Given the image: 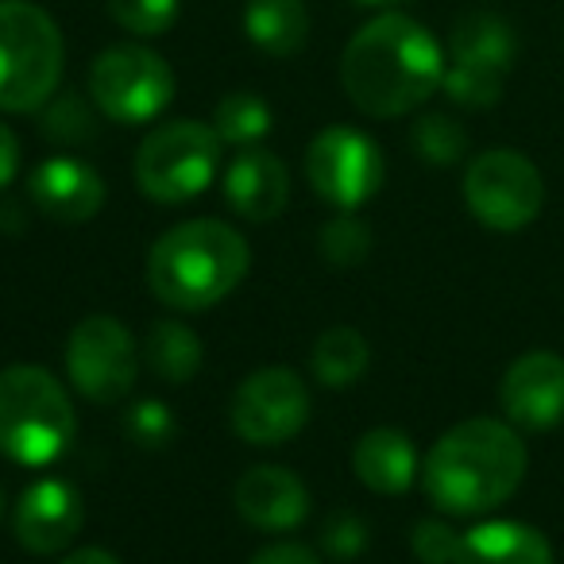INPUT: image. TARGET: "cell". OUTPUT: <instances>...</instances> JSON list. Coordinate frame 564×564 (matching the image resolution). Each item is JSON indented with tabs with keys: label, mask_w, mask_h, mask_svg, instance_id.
Returning <instances> with one entry per match:
<instances>
[{
	"label": "cell",
	"mask_w": 564,
	"mask_h": 564,
	"mask_svg": "<svg viewBox=\"0 0 564 564\" xmlns=\"http://www.w3.org/2000/svg\"><path fill=\"white\" fill-rule=\"evenodd\" d=\"M28 197L47 220L58 225H82V220L97 217L105 205V182L89 163L70 155L43 159L32 174H28Z\"/></svg>",
	"instance_id": "9a60e30c"
},
{
	"label": "cell",
	"mask_w": 564,
	"mask_h": 564,
	"mask_svg": "<svg viewBox=\"0 0 564 564\" xmlns=\"http://www.w3.org/2000/svg\"><path fill=\"white\" fill-rule=\"evenodd\" d=\"M143 356H148L151 371H155L163 383H189L202 368V340L189 325L163 317V322L151 325L148 340H143Z\"/></svg>",
	"instance_id": "44dd1931"
},
{
	"label": "cell",
	"mask_w": 564,
	"mask_h": 564,
	"mask_svg": "<svg viewBox=\"0 0 564 564\" xmlns=\"http://www.w3.org/2000/svg\"><path fill=\"white\" fill-rule=\"evenodd\" d=\"M525 445L499 417H468L430 448L422 487L445 514H487L522 487Z\"/></svg>",
	"instance_id": "7a4b0ae2"
},
{
	"label": "cell",
	"mask_w": 564,
	"mask_h": 564,
	"mask_svg": "<svg viewBox=\"0 0 564 564\" xmlns=\"http://www.w3.org/2000/svg\"><path fill=\"white\" fill-rule=\"evenodd\" d=\"M174 70L159 51L140 43H120L89 66V97L97 112L117 124H148L174 101Z\"/></svg>",
	"instance_id": "ba28073f"
},
{
	"label": "cell",
	"mask_w": 564,
	"mask_h": 564,
	"mask_svg": "<svg viewBox=\"0 0 564 564\" xmlns=\"http://www.w3.org/2000/svg\"><path fill=\"white\" fill-rule=\"evenodd\" d=\"M220 166V135L202 120H171L135 151V186L159 205H182L213 186Z\"/></svg>",
	"instance_id": "8992f818"
},
{
	"label": "cell",
	"mask_w": 564,
	"mask_h": 564,
	"mask_svg": "<svg viewBox=\"0 0 564 564\" xmlns=\"http://www.w3.org/2000/svg\"><path fill=\"white\" fill-rule=\"evenodd\" d=\"M43 132H47L51 140L78 143L94 132V124H89V112L82 109L78 97H58V105H51V112L43 117Z\"/></svg>",
	"instance_id": "f1b7e54d"
},
{
	"label": "cell",
	"mask_w": 564,
	"mask_h": 564,
	"mask_svg": "<svg viewBox=\"0 0 564 564\" xmlns=\"http://www.w3.org/2000/svg\"><path fill=\"white\" fill-rule=\"evenodd\" d=\"M0 514H4V491H0Z\"/></svg>",
	"instance_id": "836d02e7"
},
{
	"label": "cell",
	"mask_w": 564,
	"mask_h": 564,
	"mask_svg": "<svg viewBox=\"0 0 564 564\" xmlns=\"http://www.w3.org/2000/svg\"><path fill=\"white\" fill-rule=\"evenodd\" d=\"M460 538H464V533H456L453 525L437 522V518H422V522L414 525V538H410V545H414V556L422 564H456Z\"/></svg>",
	"instance_id": "83f0119b"
},
{
	"label": "cell",
	"mask_w": 564,
	"mask_h": 564,
	"mask_svg": "<svg viewBox=\"0 0 564 564\" xmlns=\"http://www.w3.org/2000/svg\"><path fill=\"white\" fill-rule=\"evenodd\" d=\"M251 564H322V561H317L314 549L299 545V541H274V545L259 549L251 556Z\"/></svg>",
	"instance_id": "4dcf8cb0"
},
{
	"label": "cell",
	"mask_w": 564,
	"mask_h": 564,
	"mask_svg": "<svg viewBox=\"0 0 564 564\" xmlns=\"http://www.w3.org/2000/svg\"><path fill=\"white\" fill-rule=\"evenodd\" d=\"M17 541L32 553H63L86 525V502L66 479H40L17 502Z\"/></svg>",
	"instance_id": "5bb4252c"
},
{
	"label": "cell",
	"mask_w": 564,
	"mask_h": 564,
	"mask_svg": "<svg viewBox=\"0 0 564 564\" xmlns=\"http://www.w3.org/2000/svg\"><path fill=\"white\" fill-rule=\"evenodd\" d=\"M124 433L132 437V445H140V448H163L166 441L174 437V417L163 402L148 399V402H140V406L128 410Z\"/></svg>",
	"instance_id": "4316f807"
},
{
	"label": "cell",
	"mask_w": 564,
	"mask_h": 564,
	"mask_svg": "<svg viewBox=\"0 0 564 564\" xmlns=\"http://www.w3.org/2000/svg\"><path fill=\"white\" fill-rule=\"evenodd\" d=\"M182 12V0H109V17L124 28L128 35H166Z\"/></svg>",
	"instance_id": "d4e9b609"
},
{
	"label": "cell",
	"mask_w": 564,
	"mask_h": 564,
	"mask_svg": "<svg viewBox=\"0 0 564 564\" xmlns=\"http://www.w3.org/2000/svg\"><path fill=\"white\" fill-rule=\"evenodd\" d=\"M232 430L248 445L271 448L299 437L310 422V391L294 368H259L232 394Z\"/></svg>",
	"instance_id": "7c38bea8"
},
{
	"label": "cell",
	"mask_w": 564,
	"mask_h": 564,
	"mask_svg": "<svg viewBox=\"0 0 564 564\" xmlns=\"http://www.w3.org/2000/svg\"><path fill=\"white\" fill-rule=\"evenodd\" d=\"M345 94L364 117L394 120L425 105L445 82V51L430 28L402 12L368 20L340 58Z\"/></svg>",
	"instance_id": "6da1fadb"
},
{
	"label": "cell",
	"mask_w": 564,
	"mask_h": 564,
	"mask_svg": "<svg viewBox=\"0 0 564 564\" xmlns=\"http://www.w3.org/2000/svg\"><path fill=\"white\" fill-rule=\"evenodd\" d=\"M325 545H329V553H337V556H356L364 545H368V530L360 525V518L337 514L329 525H325Z\"/></svg>",
	"instance_id": "f546056e"
},
{
	"label": "cell",
	"mask_w": 564,
	"mask_h": 564,
	"mask_svg": "<svg viewBox=\"0 0 564 564\" xmlns=\"http://www.w3.org/2000/svg\"><path fill=\"white\" fill-rule=\"evenodd\" d=\"M322 256L329 259L333 267H356L368 259L371 251V232L364 220L356 217H337L322 228Z\"/></svg>",
	"instance_id": "484cf974"
},
{
	"label": "cell",
	"mask_w": 564,
	"mask_h": 564,
	"mask_svg": "<svg viewBox=\"0 0 564 564\" xmlns=\"http://www.w3.org/2000/svg\"><path fill=\"white\" fill-rule=\"evenodd\" d=\"M502 414L518 430H553L564 422V356L549 348L522 352L499 383Z\"/></svg>",
	"instance_id": "4fadbf2b"
},
{
	"label": "cell",
	"mask_w": 564,
	"mask_h": 564,
	"mask_svg": "<svg viewBox=\"0 0 564 564\" xmlns=\"http://www.w3.org/2000/svg\"><path fill=\"white\" fill-rule=\"evenodd\" d=\"M236 510L243 522L267 533H286L299 530L310 514V491L291 468H274V464H259V468L243 471L236 484Z\"/></svg>",
	"instance_id": "2e32d148"
},
{
	"label": "cell",
	"mask_w": 564,
	"mask_h": 564,
	"mask_svg": "<svg viewBox=\"0 0 564 564\" xmlns=\"http://www.w3.org/2000/svg\"><path fill=\"white\" fill-rule=\"evenodd\" d=\"M78 433L66 387L35 364L0 371V453L24 468H43L70 448Z\"/></svg>",
	"instance_id": "277c9868"
},
{
	"label": "cell",
	"mask_w": 564,
	"mask_h": 564,
	"mask_svg": "<svg viewBox=\"0 0 564 564\" xmlns=\"http://www.w3.org/2000/svg\"><path fill=\"white\" fill-rule=\"evenodd\" d=\"M410 140H414L417 155L433 166H453L456 159L464 155V148H468L464 128L456 124L453 117H445V112H430V117L417 120L414 132H410Z\"/></svg>",
	"instance_id": "cb8c5ba5"
},
{
	"label": "cell",
	"mask_w": 564,
	"mask_h": 564,
	"mask_svg": "<svg viewBox=\"0 0 564 564\" xmlns=\"http://www.w3.org/2000/svg\"><path fill=\"white\" fill-rule=\"evenodd\" d=\"M456 564H553V545L525 522H484L460 538Z\"/></svg>",
	"instance_id": "d6986e66"
},
{
	"label": "cell",
	"mask_w": 564,
	"mask_h": 564,
	"mask_svg": "<svg viewBox=\"0 0 564 564\" xmlns=\"http://www.w3.org/2000/svg\"><path fill=\"white\" fill-rule=\"evenodd\" d=\"M464 202L471 217L491 232H522L545 205L541 171L522 151H484L464 171Z\"/></svg>",
	"instance_id": "9c48e42d"
},
{
	"label": "cell",
	"mask_w": 564,
	"mask_h": 564,
	"mask_svg": "<svg viewBox=\"0 0 564 564\" xmlns=\"http://www.w3.org/2000/svg\"><path fill=\"white\" fill-rule=\"evenodd\" d=\"M368 360H371L368 340L352 325H333L314 345V376L317 383L333 387V391H345V387L360 383V376L368 371Z\"/></svg>",
	"instance_id": "7402d4cb"
},
{
	"label": "cell",
	"mask_w": 564,
	"mask_h": 564,
	"mask_svg": "<svg viewBox=\"0 0 564 564\" xmlns=\"http://www.w3.org/2000/svg\"><path fill=\"white\" fill-rule=\"evenodd\" d=\"M63 32L32 0H0V112H35L63 82Z\"/></svg>",
	"instance_id": "5b68a950"
},
{
	"label": "cell",
	"mask_w": 564,
	"mask_h": 564,
	"mask_svg": "<svg viewBox=\"0 0 564 564\" xmlns=\"http://www.w3.org/2000/svg\"><path fill=\"white\" fill-rule=\"evenodd\" d=\"M243 35L271 58L299 55L310 40L306 0H248L243 4Z\"/></svg>",
	"instance_id": "ffe728a7"
},
{
	"label": "cell",
	"mask_w": 564,
	"mask_h": 564,
	"mask_svg": "<svg viewBox=\"0 0 564 564\" xmlns=\"http://www.w3.org/2000/svg\"><path fill=\"white\" fill-rule=\"evenodd\" d=\"M63 564H120V561H117L112 553H105V549H94V545H89V549H78V553H70Z\"/></svg>",
	"instance_id": "d6a6232c"
},
{
	"label": "cell",
	"mask_w": 564,
	"mask_h": 564,
	"mask_svg": "<svg viewBox=\"0 0 564 564\" xmlns=\"http://www.w3.org/2000/svg\"><path fill=\"white\" fill-rule=\"evenodd\" d=\"M251 267V248L225 220H186L148 251V286L163 306L194 314L225 302Z\"/></svg>",
	"instance_id": "3957f363"
},
{
	"label": "cell",
	"mask_w": 564,
	"mask_h": 564,
	"mask_svg": "<svg viewBox=\"0 0 564 564\" xmlns=\"http://www.w3.org/2000/svg\"><path fill=\"white\" fill-rule=\"evenodd\" d=\"M352 468L364 487L379 495H402L417 479V448L406 433L379 425L360 437L352 453Z\"/></svg>",
	"instance_id": "ac0fdd59"
},
{
	"label": "cell",
	"mask_w": 564,
	"mask_h": 564,
	"mask_svg": "<svg viewBox=\"0 0 564 564\" xmlns=\"http://www.w3.org/2000/svg\"><path fill=\"white\" fill-rule=\"evenodd\" d=\"M274 117L267 109V101L259 94H248V89H236V94H225L213 112V132L220 135V143H232V148H256L259 140H267Z\"/></svg>",
	"instance_id": "603a6c76"
},
{
	"label": "cell",
	"mask_w": 564,
	"mask_h": 564,
	"mask_svg": "<svg viewBox=\"0 0 564 564\" xmlns=\"http://www.w3.org/2000/svg\"><path fill=\"white\" fill-rule=\"evenodd\" d=\"M306 178L322 202L352 213L383 186V151L360 128L333 124L306 148Z\"/></svg>",
	"instance_id": "8fae6325"
},
{
	"label": "cell",
	"mask_w": 564,
	"mask_h": 564,
	"mask_svg": "<svg viewBox=\"0 0 564 564\" xmlns=\"http://www.w3.org/2000/svg\"><path fill=\"white\" fill-rule=\"evenodd\" d=\"M225 202L236 217L251 220V225L274 220L286 209V202H291V174H286V163L263 148L240 151V155L228 163Z\"/></svg>",
	"instance_id": "e0dca14e"
},
{
	"label": "cell",
	"mask_w": 564,
	"mask_h": 564,
	"mask_svg": "<svg viewBox=\"0 0 564 564\" xmlns=\"http://www.w3.org/2000/svg\"><path fill=\"white\" fill-rule=\"evenodd\" d=\"M66 376L82 399L101 406L120 402L140 379V345L117 317L94 314L74 325L66 340Z\"/></svg>",
	"instance_id": "30bf717a"
},
{
	"label": "cell",
	"mask_w": 564,
	"mask_h": 564,
	"mask_svg": "<svg viewBox=\"0 0 564 564\" xmlns=\"http://www.w3.org/2000/svg\"><path fill=\"white\" fill-rule=\"evenodd\" d=\"M514 55L518 40L507 20L495 12H468L456 20L453 35H448L441 89L464 109H491L499 105Z\"/></svg>",
	"instance_id": "52a82bcc"
},
{
	"label": "cell",
	"mask_w": 564,
	"mask_h": 564,
	"mask_svg": "<svg viewBox=\"0 0 564 564\" xmlns=\"http://www.w3.org/2000/svg\"><path fill=\"white\" fill-rule=\"evenodd\" d=\"M20 174V140L12 135L9 124H0V194L12 186Z\"/></svg>",
	"instance_id": "1f68e13d"
}]
</instances>
